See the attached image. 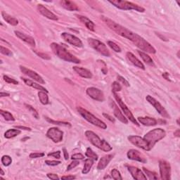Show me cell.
Masks as SVG:
<instances>
[{
  "mask_svg": "<svg viewBox=\"0 0 180 180\" xmlns=\"http://www.w3.org/2000/svg\"><path fill=\"white\" fill-rule=\"evenodd\" d=\"M159 169L161 179L170 180L171 179V166L168 162L164 160L160 161Z\"/></svg>",
  "mask_w": 180,
  "mask_h": 180,
  "instance_id": "11",
  "label": "cell"
},
{
  "mask_svg": "<svg viewBox=\"0 0 180 180\" xmlns=\"http://www.w3.org/2000/svg\"><path fill=\"white\" fill-rule=\"evenodd\" d=\"M131 41L136 45L138 48L140 49L142 51H145L149 54H156V50L151 44L144 39L138 34L134 33Z\"/></svg>",
  "mask_w": 180,
  "mask_h": 180,
  "instance_id": "5",
  "label": "cell"
},
{
  "mask_svg": "<svg viewBox=\"0 0 180 180\" xmlns=\"http://www.w3.org/2000/svg\"><path fill=\"white\" fill-rule=\"evenodd\" d=\"M3 78H4V80L5 82H7V83H9V84H12V85H18V81L15 80V79H13V78H9V76H7V75H4Z\"/></svg>",
  "mask_w": 180,
  "mask_h": 180,
  "instance_id": "43",
  "label": "cell"
},
{
  "mask_svg": "<svg viewBox=\"0 0 180 180\" xmlns=\"http://www.w3.org/2000/svg\"><path fill=\"white\" fill-rule=\"evenodd\" d=\"M146 99L148 102H149V103H151L153 106L155 108V109L157 110L158 113L162 117H163L165 118H170V115L168 114V113H167L166 108L162 106L161 104V103H160L159 102H158L156 98L152 97L151 96L148 95L146 96Z\"/></svg>",
  "mask_w": 180,
  "mask_h": 180,
  "instance_id": "10",
  "label": "cell"
},
{
  "mask_svg": "<svg viewBox=\"0 0 180 180\" xmlns=\"http://www.w3.org/2000/svg\"><path fill=\"white\" fill-rule=\"evenodd\" d=\"M46 136L54 143H59L63 140V132L57 127H51L46 132Z\"/></svg>",
  "mask_w": 180,
  "mask_h": 180,
  "instance_id": "13",
  "label": "cell"
},
{
  "mask_svg": "<svg viewBox=\"0 0 180 180\" xmlns=\"http://www.w3.org/2000/svg\"><path fill=\"white\" fill-rule=\"evenodd\" d=\"M38 97L40 102L43 105H46L49 103V97L47 93L43 91H39L38 92Z\"/></svg>",
  "mask_w": 180,
  "mask_h": 180,
  "instance_id": "32",
  "label": "cell"
},
{
  "mask_svg": "<svg viewBox=\"0 0 180 180\" xmlns=\"http://www.w3.org/2000/svg\"><path fill=\"white\" fill-rule=\"evenodd\" d=\"M62 179H75V176H63L61 177Z\"/></svg>",
  "mask_w": 180,
  "mask_h": 180,
  "instance_id": "56",
  "label": "cell"
},
{
  "mask_svg": "<svg viewBox=\"0 0 180 180\" xmlns=\"http://www.w3.org/2000/svg\"><path fill=\"white\" fill-rule=\"evenodd\" d=\"M0 171H1V175H4V172L3 171V170H2V168H0Z\"/></svg>",
  "mask_w": 180,
  "mask_h": 180,
  "instance_id": "60",
  "label": "cell"
},
{
  "mask_svg": "<svg viewBox=\"0 0 180 180\" xmlns=\"http://www.w3.org/2000/svg\"><path fill=\"white\" fill-rule=\"evenodd\" d=\"M162 77H163L165 79H166L167 80L170 81V79L169 78V74L167 73H164L163 74H162Z\"/></svg>",
  "mask_w": 180,
  "mask_h": 180,
  "instance_id": "57",
  "label": "cell"
},
{
  "mask_svg": "<svg viewBox=\"0 0 180 180\" xmlns=\"http://www.w3.org/2000/svg\"><path fill=\"white\" fill-rule=\"evenodd\" d=\"M111 104L113 110V113H114V115L116 117V118H118L120 122L124 123V124H128V120L127 119L126 117L125 116L124 114L122 113L120 108L118 107V106L115 104V102H112Z\"/></svg>",
  "mask_w": 180,
  "mask_h": 180,
  "instance_id": "20",
  "label": "cell"
},
{
  "mask_svg": "<svg viewBox=\"0 0 180 180\" xmlns=\"http://www.w3.org/2000/svg\"><path fill=\"white\" fill-rule=\"evenodd\" d=\"M108 45L111 48L113 51H115V52H120L121 51V49L119 46L117 44H115L114 42L113 41H108Z\"/></svg>",
  "mask_w": 180,
  "mask_h": 180,
  "instance_id": "40",
  "label": "cell"
},
{
  "mask_svg": "<svg viewBox=\"0 0 180 180\" xmlns=\"http://www.w3.org/2000/svg\"><path fill=\"white\" fill-rule=\"evenodd\" d=\"M0 114L4 117V118L6 120V121H14L15 120V118L13 116V115H12L11 113H9V111L0 110Z\"/></svg>",
  "mask_w": 180,
  "mask_h": 180,
  "instance_id": "34",
  "label": "cell"
},
{
  "mask_svg": "<svg viewBox=\"0 0 180 180\" xmlns=\"http://www.w3.org/2000/svg\"><path fill=\"white\" fill-rule=\"evenodd\" d=\"M48 156H52L56 159H59V158H61V151H58L56 152L50 153V154H48Z\"/></svg>",
  "mask_w": 180,
  "mask_h": 180,
  "instance_id": "49",
  "label": "cell"
},
{
  "mask_svg": "<svg viewBox=\"0 0 180 180\" xmlns=\"http://www.w3.org/2000/svg\"><path fill=\"white\" fill-rule=\"evenodd\" d=\"M166 135V132L164 130L161 129V128H156V129L152 130L146 133L144 135V139L146 140L151 150L155 146V144L163 139Z\"/></svg>",
  "mask_w": 180,
  "mask_h": 180,
  "instance_id": "4",
  "label": "cell"
},
{
  "mask_svg": "<svg viewBox=\"0 0 180 180\" xmlns=\"http://www.w3.org/2000/svg\"><path fill=\"white\" fill-rule=\"evenodd\" d=\"M88 43L90 44L91 47L94 49L96 51L100 53L102 55L104 56H107L109 57L110 56V51L108 50L107 46H106L104 43L98 40V39H93V38H89L88 39Z\"/></svg>",
  "mask_w": 180,
  "mask_h": 180,
  "instance_id": "8",
  "label": "cell"
},
{
  "mask_svg": "<svg viewBox=\"0 0 180 180\" xmlns=\"http://www.w3.org/2000/svg\"><path fill=\"white\" fill-rule=\"evenodd\" d=\"M128 171L132 174L133 178L137 180H146L147 177L141 170L134 166H127Z\"/></svg>",
  "mask_w": 180,
  "mask_h": 180,
  "instance_id": "18",
  "label": "cell"
},
{
  "mask_svg": "<svg viewBox=\"0 0 180 180\" xmlns=\"http://www.w3.org/2000/svg\"><path fill=\"white\" fill-rule=\"evenodd\" d=\"M78 18L81 22H82V23H83L85 25V26L87 27L88 30H92V31H94L95 25L92 21H90V20L88 18H87V17L80 16V15H78Z\"/></svg>",
  "mask_w": 180,
  "mask_h": 180,
  "instance_id": "28",
  "label": "cell"
},
{
  "mask_svg": "<svg viewBox=\"0 0 180 180\" xmlns=\"http://www.w3.org/2000/svg\"><path fill=\"white\" fill-rule=\"evenodd\" d=\"M43 156H44V153H32L29 156L30 158H41Z\"/></svg>",
  "mask_w": 180,
  "mask_h": 180,
  "instance_id": "46",
  "label": "cell"
},
{
  "mask_svg": "<svg viewBox=\"0 0 180 180\" xmlns=\"http://www.w3.org/2000/svg\"><path fill=\"white\" fill-rule=\"evenodd\" d=\"M138 54H139L140 57L142 58V60L144 61L146 64H148V65L154 66V61H153V59L150 57V56L148 55L146 53H145V52H144V51H138Z\"/></svg>",
  "mask_w": 180,
  "mask_h": 180,
  "instance_id": "30",
  "label": "cell"
},
{
  "mask_svg": "<svg viewBox=\"0 0 180 180\" xmlns=\"http://www.w3.org/2000/svg\"><path fill=\"white\" fill-rule=\"evenodd\" d=\"M63 155H64V158H65V160L66 161H67V160H68L69 158V156H68V154L67 152V150H66V149H63Z\"/></svg>",
  "mask_w": 180,
  "mask_h": 180,
  "instance_id": "55",
  "label": "cell"
},
{
  "mask_svg": "<svg viewBox=\"0 0 180 180\" xmlns=\"http://www.w3.org/2000/svg\"><path fill=\"white\" fill-rule=\"evenodd\" d=\"M143 170L145 172V174H146L147 177H149V179H158V177L156 175V172H151V171H149V170H147L144 167L143 168Z\"/></svg>",
  "mask_w": 180,
  "mask_h": 180,
  "instance_id": "37",
  "label": "cell"
},
{
  "mask_svg": "<svg viewBox=\"0 0 180 180\" xmlns=\"http://www.w3.org/2000/svg\"><path fill=\"white\" fill-rule=\"evenodd\" d=\"M47 177L49 179H53V180H56V179H59V177L56 174H53V173H48L47 174Z\"/></svg>",
  "mask_w": 180,
  "mask_h": 180,
  "instance_id": "52",
  "label": "cell"
},
{
  "mask_svg": "<svg viewBox=\"0 0 180 180\" xmlns=\"http://www.w3.org/2000/svg\"><path fill=\"white\" fill-rule=\"evenodd\" d=\"M50 46L51 49H52L54 54H56L58 57L61 58L62 60L74 63H80V59L73 55L72 54H70L69 51H67V49L64 47L63 46L61 45V44L56 42H53L51 44Z\"/></svg>",
  "mask_w": 180,
  "mask_h": 180,
  "instance_id": "1",
  "label": "cell"
},
{
  "mask_svg": "<svg viewBox=\"0 0 180 180\" xmlns=\"http://www.w3.org/2000/svg\"><path fill=\"white\" fill-rule=\"evenodd\" d=\"M109 3L113 4L116 8L122 10H135L139 12H144L145 9L139 6L136 4L132 3L127 1H123V0H113V1H108Z\"/></svg>",
  "mask_w": 180,
  "mask_h": 180,
  "instance_id": "7",
  "label": "cell"
},
{
  "mask_svg": "<svg viewBox=\"0 0 180 180\" xmlns=\"http://www.w3.org/2000/svg\"><path fill=\"white\" fill-rule=\"evenodd\" d=\"M113 96H114V98H115V100L117 101L118 105H119L120 107L121 108L122 112L124 113V114L126 115L128 119H129L130 121L134 123V124L137 125V126H139V124L137 121V120L135 119V118L134 117V115H132V112L130 111V110L129 109V108H128V107L127 106L126 104H125V103H124V102H122V100L121 99V98H120L119 96H118L115 92H113Z\"/></svg>",
  "mask_w": 180,
  "mask_h": 180,
  "instance_id": "9",
  "label": "cell"
},
{
  "mask_svg": "<svg viewBox=\"0 0 180 180\" xmlns=\"http://www.w3.org/2000/svg\"><path fill=\"white\" fill-rule=\"evenodd\" d=\"M94 164V161L92 159L89 158L85 160V165H84V168L82 170V173L83 174H87L90 171L91 168Z\"/></svg>",
  "mask_w": 180,
  "mask_h": 180,
  "instance_id": "33",
  "label": "cell"
},
{
  "mask_svg": "<svg viewBox=\"0 0 180 180\" xmlns=\"http://www.w3.org/2000/svg\"><path fill=\"white\" fill-rule=\"evenodd\" d=\"M12 158L9 156H3L2 158V163L4 166H9L11 164Z\"/></svg>",
  "mask_w": 180,
  "mask_h": 180,
  "instance_id": "38",
  "label": "cell"
},
{
  "mask_svg": "<svg viewBox=\"0 0 180 180\" xmlns=\"http://www.w3.org/2000/svg\"><path fill=\"white\" fill-rule=\"evenodd\" d=\"M85 156H83L82 154H73L72 156H71V159L73 160H82L84 159Z\"/></svg>",
  "mask_w": 180,
  "mask_h": 180,
  "instance_id": "50",
  "label": "cell"
},
{
  "mask_svg": "<svg viewBox=\"0 0 180 180\" xmlns=\"http://www.w3.org/2000/svg\"><path fill=\"white\" fill-rule=\"evenodd\" d=\"M2 17H3L4 21H6V23H8L9 24L11 25V26H16L18 24V21L16 18H14V17L6 14L4 11L2 12Z\"/></svg>",
  "mask_w": 180,
  "mask_h": 180,
  "instance_id": "29",
  "label": "cell"
},
{
  "mask_svg": "<svg viewBox=\"0 0 180 180\" xmlns=\"http://www.w3.org/2000/svg\"><path fill=\"white\" fill-rule=\"evenodd\" d=\"M79 164H80V162H79L78 160H73V161L72 162H70V165L68 166L66 171H70V170L75 168V167L79 166Z\"/></svg>",
  "mask_w": 180,
  "mask_h": 180,
  "instance_id": "45",
  "label": "cell"
},
{
  "mask_svg": "<svg viewBox=\"0 0 180 180\" xmlns=\"http://www.w3.org/2000/svg\"><path fill=\"white\" fill-rule=\"evenodd\" d=\"M21 79L23 80V82L26 83V85H27L28 86H30V87L36 89V90H38L39 91H43V92L48 93V91L46 90L44 87H42V86L39 85V84L34 82L33 81L29 80V79H26V78H21Z\"/></svg>",
  "mask_w": 180,
  "mask_h": 180,
  "instance_id": "27",
  "label": "cell"
},
{
  "mask_svg": "<svg viewBox=\"0 0 180 180\" xmlns=\"http://www.w3.org/2000/svg\"><path fill=\"white\" fill-rule=\"evenodd\" d=\"M20 70L23 73H24L25 75H26L27 76H28L32 79H33L34 81H36V82H38L39 84H44L45 82H44V80H43V78L41 77L40 75H39L38 73H37L36 72H34V71L30 70V69H28L26 67H24V66H20Z\"/></svg>",
  "mask_w": 180,
  "mask_h": 180,
  "instance_id": "16",
  "label": "cell"
},
{
  "mask_svg": "<svg viewBox=\"0 0 180 180\" xmlns=\"http://www.w3.org/2000/svg\"><path fill=\"white\" fill-rule=\"evenodd\" d=\"M85 136L87 138V139L90 141L94 146L97 147L102 151L105 152L110 151L113 149L112 146L108 144V143L105 141V140H102L98 136L97 134L90 130H87L85 132Z\"/></svg>",
  "mask_w": 180,
  "mask_h": 180,
  "instance_id": "3",
  "label": "cell"
},
{
  "mask_svg": "<svg viewBox=\"0 0 180 180\" xmlns=\"http://www.w3.org/2000/svg\"><path fill=\"white\" fill-rule=\"evenodd\" d=\"M38 10L39 13L44 17H46V18L52 20V21H58V17L56 16L53 12L49 11L47 8H46V7L43 6V5L42 4L38 5Z\"/></svg>",
  "mask_w": 180,
  "mask_h": 180,
  "instance_id": "19",
  "label": "cell"
},
{
  "mask_svg": "<svg viewBox=\"0 0 180 180\" xmlns=\"http://www.w3.org/2000/svg\"><path fill=\"white\" fill-rule=\"evenodd\" d=\"M45 163L49 166H58L61 163L60 161H45Z\"/></svg>",
  "mask_w": 180,
  "mask_h": 180,
  "instance_id": "48",
  "label": "cell"
},
{
  "mask_svg": "<svg viewBox=\"0 0 180 180\" xmlns=\"http://www.w3.org/2000/svg\"><path fill=\"white\" fill-rule=\"evenodd\" d=\"M73 68L75 70V72L82 78L87 79H90L92 78V73L88 69H86L82 67H78V66H74Z\"/></svg>",
  "mask_w": 180,
  "mask_h": 180,
  "instance_id": "22",
  "label": "cell"
},
{
  "mask_svg": "<svg viewBox=\"0 0 180 180\" xmlns=\"http://www.w3.org/2000/svg\"><path fill=\"white\" fill-rule=\"evenodd\" d=\"M177 125H179V119L177 120Z\"/></svg>",
  "mask_w": 180,
  "mask_h": 180,
  "instance_id": "61",
  "label": "cell"
},
{
  "mask_svg": "<svg viewBox=\"0 0 180 180\" xmlns=\"http://www.w3.org/2000/svg\"><path fill=\"white\" fill-rule=\"evenodd\" d=\"M10 94L9 93H4V92H1L0 93V97H9Z\"/></svg>",
  "mask_w": 180,
  "mask_h": 180,
  "instance_id": "58",
  "label": "cell"
},
{
  "mask_svg": "<svg viewBox=\"0 0 180 180\" xmlns=\"http://www.w3.org/2000/svg\"><path fill=\"white\" fill-rule=\"evenodd\" d=\"M35 53H36L37 55H38L39 56V57L45 59V60H49V59L51 58L50 56H49L48 54H46L41 53V52H37V51H35Z\"/></svg>",
  "mask_w": 180,
  "mask_h": 180,
  "instance_id": "51",
  "label": "cell"
},
{
  "mask_svg": "<svg viewBox=\"0 0 180 180\" xmlns=\"http://www.w3.org/2000/svg\"><path fill=\"white\" fill-rule=\"evenodd\" d=\"M118 80H119L120 82H121L125 86H126V87H130V83L128 82V81L126 80V79L124 78L123 77H122V76L118 75Z\"/></svg>",
  "mask_w": 180,
  "mask_h": 180,
  "instance_id": "47",
  "label": "cell"
},
{
  "mask_svg": "<svg viewBox=\"0 0 180 180\" xmlns=\"http://www.w3.org/2000/svg\"><path fill=\"white\" fill-rule=\"evenodd\" d=\"M60 4L64 9L68 10V11H78L79 10L77 4L72 1H69V0H62V1L60 2Z\"/></svg>",
  "mask_w": 180,
  "mask_h": 180,
  "instance_id": "26",
  "label": "cell"
},
{
  "mask_svg": "<svg viewBox=\"0 0 180 180\" xmlns=\"http://www.w3.org/2000/svg\"><path fill=\"white\" fill-rule=\"evenodd\" d=\"M113 156L114 155L113 154H108L106 156L102 157L101 160L98 162V166H97V169L98 170H103L105 169L106 167H107L108 163L111 161V160L113 158Z\"/></svg>",
  "mask_w": 180,
  "mask_h": 180,
  "instance_id": "23",
  "label": "cell"
},
{
  "mask_svg": "<svg viewBox=\"0 0 180 180\" xmlns=\"http://www.w3.org/2000/svg\"><path fill=\"white\" fill-rule=\"evenodd\" d=\"M111 177L115 180H122V177L120 174V172L117 169H113L111 171Z\"/></svg>",
  "mask_w": 180,
  "mask_h": 180,
  "instance_id": "39",
  "label": "cell"
},
{
  "mask_svg": "<svg viewBox=\"0 0 180 180\" xmlns=\"http://www.w3.org/2000/svg\"><path fill=\"white\" fill-rule=\"evenodd\" d=\"M86 92H87V94L89 97L93 98L94 100L102 102L105 99L104 94H103V92L98 88L89 87L86 90Z\"/></svg>",
  "mask_w": 180,
  "mask_h": 180,
  "instance_id": "15",
  "label": "cell"
},
{
  "mask_svg": "<svg viewBox=\"0 0 180 180\" xmlns=\"http://www.w3.org/2000/svg\"><path fill=\"white\" fill-rule=\"evenodd\" d=\"M77 110L79 113H80L87 122H90L91 124L95 125V126L99 128H102L103 130H106L107 128V125L105 124V122H103L102 120L98 119V118L94 116V115L92 114L90 112H89L88 110L85 109V108H83L82 107H78Z\"/></svg>",
  "mask_w": 180,
  "mask_h": 180,
  "instance_id": "6",
  "label": "cell"
},
{
  "mask_svg": "<svg viewBox=\"0 0 180 180\" xmlns=\"http://www.w3.org/2000/svg\"><path fill=\"white\" fill-rule=\"evenodd\" d=\"M15 127L18 130H26V131H31V128H30V127H27L24 126H15Z\"/></svg>",
  "mask_w": 180,
  "mask_h": 180,
  "instance_id": "54",
  "label": "cell"
},
{
  "mask_svg": "<svg viewBox=\"0 0 180 180\" xmlns=\"http://www.w3.org/2000/svg\"><path fill=\"white\" fill-rule=\"evenodd\" d=\"M0 52H1L2 54H4V55L8 56H13V53H12L11 51H10L9 49H8L6 47H4L3 46H0Z\"/></svg>",
  "mask_w": 180,
  "mask_h": 180,
  "instance_id": "44",
  "label": "cell"
},
{
  "mask_svg": "<svg viewBox=\"0 0 180 180\" xmlns=\"http://www.w3.org/2000/svg\"><path fill=\"white\" fill-rule=\"evenodd\" d=\"M15 34H16V35L18 37V38L21 39V40H23V42H25L28 43L30 46H35V41H34V38H32V37L27 35V34H24L23 33H21V32H19V31H15Z\"/></svg>",
  "mask_w": 180,
  "mask_h": 180,
  "instance_id": "24",
  "label": "cell"
},
{
  "mask_svg": "<svg viewBox=\"0 0 180 180\" xmlns=\"http://www.w3.org/2000/svg\"><path fill=\"white\" fill-rule=\"evenodd\" d=\"M102 20L104 22L106 25L109 28L111 29L113 31H114L115 33L118 34V35L122 37V38H125L126 39H130L131 40L133 38V35H134V33H132V31H130V30L127 29L125 27L120 26L117 23H115V21H112L111 19L107 18V17L105 16H102Z\"/></svg>",
  "mask_w": 180,
  "mask_h": 180,
  "instance_id": "2",
  "label": "cell"
},
{
  "mask_svg": "<svg viewBox=\"0 0 180 180\" xmlns=\"http://www.w3.org/2000/svg\"><path fill=\"white\" fill-rule=\"evenodd\" d=\"M61 36L64 41H66V42H68V44H72V45L76 46V47L82 48L83 46L82 42V41L80 40V39H79L76 36L73 35V34H69L67 33H63L61 34Z\"/></svg>",
  "mask_w": 180,
  "mask_h": 180,
  "instance_id": "14",
  "label": "cell"
},
{
  "mask_svg": "<svg viewBox=\"0 0 180 180\" xmlns=\"http://www.w3.org/2000/svg\"><path fill=\"white\" fill-rule=\"evenodd\" d=\"M174 136H175V137H180V130H177V131L174 132Z\"/></svg>",
  "mask_w": 180,
  "mask_h": 180,
  "instance_id": "59",
  "label": "cell"
},
{
  "mask_svg": "<svg viewBox=\"0 0 180 180\" xmlns=\"http://www.w3.org/2000/svg\"><path fill=\"white\" fill-rule=\"evenodd\" d=\"M127 139L135 146L144 149L145 151H151L149 144L144 138L137 136V135H131V136L128 137Z\"/></svg>",
  "mask_w": 180,
  "mask_h": 180,
  "instance_id": "12",
  "label": "cell"
},
{
  "mask_svg": "<svg viewBox=\"0 0 180 180\" xmlns=\"http://www.w3.org/2000/svg\"><path fill=\"white\" fill-rule=\"evenodd\" d=\"M126 56L128 61H129L132 65H134V66H136V67L139 68H141L142 70H145V66L144 64H143V63L141 62V61H140L132 52H127L126 54Z\"/></svg>",
  "mask_w": 180,
  "mask_h": 180,
  "instance_id": "21",
  "label": "cell"
},
{
  "mask_svg": "<svg viewBox=\"0 0 180 180\" xmlns=\"http://www.w3.org/2000/svg\"><path fill=\"white\" fill-rule=\"evenodd\" d=\"M103 116H104L105 118H106L108 120H109L110 122H115V119H114V118H113V117L110 116V115H109L108 114H106V113H103Z\"/></svg>",
  "mask_w": 180,
  "mask_h": 180,
  "instance_id": "53",
  "label": "cell"
},
{
  "mask_svg": "<svg viewBox=\"0 0 180 180\" xmlns=\"http://www.w3.org/2000/svg\"><path fill=\"white\" fill-rule=\"evenodd\" d=\"M122 90L121 85H120L119 82H118L117 81H115L112 84V92H120Z\"/></svg>",
  "mask_w": 180,
  "mask_h": 180,
  "instance_id": "42",
  "label": "cell"
},
{
  "mask_svg": "<svg viewBox=\"0 0 180 180\" xmlns=\"http://www.w3.org/2000/svg\"><path fill=\"white\" fill-rule=\"evenodd\" d=\"M45 119L46 120V121L50 122L51 124L53 125H61V126H66V127H71V125L69 122H61V121H56V120H51L50 118H49L47 117L45 118Z\"/></svg>",
  "mask_w": 180,
  "mask_h": 180,
  "instance_id": "36",
  "label": "cell"
},
{
  "mask_svg": "<svg viewBox=\"0 0 180 180\" xmlns=\"http://www.w3.org/2000/svg\"><path fill=\"white\" fill-rule=\"evenodd\" d=\"M25 106H26V108H28L29 111L32 113V115H33V116L36 118V119H39V113H38V111H37L36 109H34V108L30 105L25 104Z\"/></svg>",
  "mask_w": 180,
  "mask_h": 180,
  "instance_id": "41",
  "label": "cell"
},
{
  "mask_svg": "<svg viewBox=\"0 0 180 180\" xmlns=\"http://www.w3.org/2000/svg\"><path fill=\"white\" fill-rule=\"evenodd\" d=\"M21 130H19L18 129H9L5 132L4 137L6 139H11V138L18 136V134H21Z\"/></svg>",
  "mask_w": 180,
  "mask_h": 180,
  "instance_id": "31",
  "label": "cell"
},
{
  "mask_svg": "<svg viewBox=\"0 0 180 180\" xmlns=\"http://www.w3.org/2000/svg\"><path fill=\"white\" fill-rule=\"evenodd\" d=\"M138 121L144 126H155L157 125V120L155 118L150 117H139Z\"/></svg>",
  "mask_w": 180,
  "mask_h": 180,
  "instance_id": "25",
  "label": "cell"
},
{
  "mask_svg": "<svg viewBox=\"0 0 180 180\" xmlns=\"http://www.w3.org/2000/svg\"><path fill=\"white\" fill-rule=\"evenodd\" d=\"M85 155L87 157L92 159L93 161H97L98 160V155L96 154V153L91 148H87V151H86V153H85Z\"/></svg>",
  "mask_w": 180,
  "mask_h": 180,
  "instance_id": "35",
  "label": "cell"
},
{
  "mask_svg": "<svg viewBox=\"0 0 180 180\" xmlns=\"http://www.w3.org/2000/svg\"><path fill=\"white\" fill-rule=\"evenodd\" d=\"M127 158L130 160H132V161H139L143 162V163H146V159L144 155L135 149H130V151H128Z\"/></svg>",
  "mask_w": 180,
  "mask_h": 180,
  "instance_id": "17",
  "label": "cell"
}]
</instances>
